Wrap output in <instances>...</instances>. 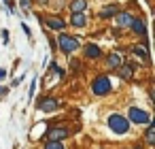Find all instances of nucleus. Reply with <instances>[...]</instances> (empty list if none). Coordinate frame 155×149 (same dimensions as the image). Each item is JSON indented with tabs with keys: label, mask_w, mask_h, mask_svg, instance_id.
Here are the masks:
<instances>
[{
	"label": "nucleus",
	"mask_w": 155,
	"mask_h": 149,
	"mask_svg": "<svg viewBox=\"0 0 155 149\" xmlns=\"http://www.w3.org/2000/svg\"><path fill=\"white\" fill-rule=\"evenodd\" d=\"M108 128H110L113 132H117V134H123V132H127L130 121H127L123 115L115 113V115H110V117H108Z\"/></svg>",
	"instance_id": "obj_1"
},
{
	"label": "nucleus",
	"mask_w": 155,
	"mask_h": 149,
	"mask_svg": "<svg viewBox=\"0 0 155 149\" xmlns=\"http://www.w3.org/2000/svg\"><path fill=\"white\" fill-rule=\"evenodd\" d=\"M91 90H94V94H98V96H102V94H108L110 92V81H108V77H98L94 83H91Z\"/></svg>",
	"instance_id": "obj_2"
},
{
	"label": "nucleus",
	"mask_w": 155,
	"mask_h": 149,
	"mask_svg": "<svg viewBox=\"0 0 155 149\" xmlns=\"http://www.w3.org/2000/svg\"><path fill=\"white\" fill-rule=\"evenodd\" d=\"M60 47H62L64 53H70V51H74L79 47V41L72 39V36H68V34H62L60 36Z\"/></svg>",
	"instance_id": "obj_3"
},
{
	"label": "nucleus",
	"mask_w": 155,
	"mask_h": 149,
	"mask_svg": "<svg viewBox=\"0 0 155 149\" xmlns=\"http://www.w3.org/2000/svg\"><path fill=\"white\" fill-rule=\"evenodd\" d=\"M130 119H132L134 124H147V121H151L149 113H144V111H140V109H130Z\"/></svg>",
	"instance_id": "obj_4"
},
{
	"label": "nucleus",
	"mask_w": 155,
	"mask_h": 149,
	"mask_svg": "<svg viewBox=\"0 0 155 149\" xmlns=\"http://www.w3.org/2000/svg\"><path fill=\"white\" fill-rule=\"evenodd\" d=\"M68 136V130L66 128H53L51 132H49V141H62V138H66Z\"/></svg>",
	"instance_id": "obj_5"
},
{
	"label": "nucleus",
	"mask_w": 155,
	"mask_h": 149,
	"mask_svg": "<svg viewBox=\"0 0 155 149\" xmlns=\"http://www.w3.org/2000/svg\"><path fill=\"white\" fill-rule=\"evenodd\" d=\"M119 13V5H108V7H104L102 9V17H113V15H117Z\"/></svg>",
	"instance_id": "obj_6"
},
{
	"label": "nucleus",
	"mask_w": 155,
	"mask_h": 149,
	"mask_svg": "<svg viewBox=\"0 0 155 149\" xmlns=\"http://www.w3.org/2000/svg\"><path fill=\"white\" fill-rule=\"evenodd\" d=\"M38 107H41V109H43L45 113H49V111H53V109L58 107V102H55L53 98H45V100H43V102H41Z\"/></svg>",
	"instance_id": "obj_7"
},
{
	"label": "nucleus",
	"mask_w": 155,
	"mask_h": 149,
	"mask_svg": "<svg viewBox=\"0 0 155 149\" xmlns=\"http://www.w3.org/2000/svg\"><path fill=\"white\" fill-rule=\"evenodd\" d=\"M132 19H134V17H132L130 13H121V15L117 17V26L125 28V26H130V24H132Z\"/></svg>",
	"instance_id": "obj_8"
},
{
	"label": "nucleus",
	"mask_w": 155,
	"mask_h": 149,
	"mask_svg": "<svg viewBox=\"0 0 155 149\" xmlns=\"http://www.w3.org/2000/svg\"><path fill=\"white\" fill-rule=\"evenodd\" d=\"M47 26H49V28H53V30H62L66 24H64L60 17H49V19H47Z\"/></svg>",
	"instance_id": "obj_9"
},
{
	"label": "nucleus",
	"mask_w": 155,
	"mask_h": 149,
	"mask_svg": "<svg viewBox=\"0 0 155 149\" xmlns=\"http://www.w3.org/2000/svg\"><path fill=\"white\" fill-rule=\"evenodd\" d=\"M70 22H72V26H77V28H83V26H85V15H83V13H74Z\"/></svg>",
	"instance_id": "obj_10"
},
{
	"label": "nucleus",
	"mask_w": 155,
	"mask_h": 149,
	"mask_svg": "<svg viewBox=\"0 0 155 149\" xmlns=\"http://www.w3.org/2000/svg\"><path fill=\"white\" fill-rule=\"evenodd\" d=\"M130 26H132L136 32H140L142 36L147 34V30H144V22H142V19H132V24H130Z\"/></svg>",
	"instance_id": "obj_11"
},
{
	"label": "nucleus",
	"mask_w": 155,
	"mask_h": 149,
	"mask_svg": "<svg viewBox=\"0 0 155 149\" xmlns=\"http://www.w3.org/2000/svg\"><path fill=\"white\" fill-rule=\"evenodd\" d=\"M87 7V2H85V0H74V2H72V13H83V9Z\"/></svg>",
	"instance_id": "obj_12"
},
{
	"label": "nucleus",
	"mask_w": 155,
	"mask_h": 149,
	"mask_svg": "<svg viewBox=\"0 0 155 149\" xmlns=\"http://www.w3.org/2000/svg\"><path fill=\"white\" fill-rule=\"evenodd\" d=\"M144 138H147V143H153V141H155V126H153L151 121H149V128H147Z\"/></svg>",
	"instance_id": "obj_13"
},
{
	"label": "nucleus",
	"mask_w": 155,
	"mask_h": 149,
	"mask_svg": "<svg viewBox=\"0 0 155 149\" xmlns=\"http://www.w3.org/2000/svg\"><path fill=\"white\" fill-rule=\"evenodd\" d=\"M85 53H87L89 58H98V56H100V49H98L96 45H87V47H85Z\"/></svg>",
	"instance_id": "obj_14"
},
{
	"label": "nucleus",
	"mask_w": 155,
	"mask_h": 149,
	"mask_svg": "<svg viewBox=\"0 0 155 149\" xmlns=\"http://www.w3.org/2000/svg\"><path fill=\"white\" fill-rule=\"evenodd\" d=\"M119 64H121V53L108 56V66H119Z\"/></svg>",
	"instance_id": "obj_15"
},
{
	"label": "nucleus",
	"mask_w": 155,
	"mask_h": 149,
	"mask_svg": "<svg viewBox=\"0 0 155 149\" xmlns=\"http://www.w3.org/2000/svg\"><path fill=\"white\" fill-rule=\"evenodd\" d=\"M119 75L123 77V79H132V66H119Z\"/></svg>",
	"instance_id": "obj_16"
},
{
	"label": "nucleus",
	"mask_w": 155,
	"mask_h": 149,
	"mask_svg": "<svg viewBox=\"0 0 155 149\" xmlns=\"http://www.w3.org/2000/svg\"><path fill=\"white\" fill-rule=\"evenodd\" d=\"M134 53H136V56H140L144 62H149V53H147V49H144V47H136V49H134Z\"/></svg>",
	"instance_id": "obj_17"
},
{
	"label": "nucleus",
	"mask_w": 155,
	"mask_h": 149,
	"mask_svg": "<svg viewBox=\"0 0 155 149\" xmlns=\"http://www.w3.org/2000/svg\"><path fill=\"white\" fill-rule=\"evenodd\" d=\"M45 149H64V147L60 145V141H49V143L45 145Z\"/></svg>",
	"instance_id": "obj_18"
},
{
	"label": "nucleus",
	"mask_w": 155,
	"mask_h": 149,
	"mask_svg": "<svg viewBox=\"0 0 155 149\" xmlns=\"http://www.w3.org/2000/svg\"><path fill=\"white\" fill-rule=\"evenodd\" d=\"M5 77H7V70H5V68H0V79H5Z\"/></svg>",
	"instance_id": "obj_19"
},
{
	"label": "nucleus",
	"mask_w": 155,
	"mask_h": 149,
	"mask_svg": "<svg viewBox=\"0 0 155 149\" xmlns=\"http://www.w3.org/2000/svg\"><path fill=\"white\" fill-rule=\"evenodd\" d=\"M136 149H140V147H136Z\"/></svg>",
	"instance_id": "obj_20"
}]
</instances>
